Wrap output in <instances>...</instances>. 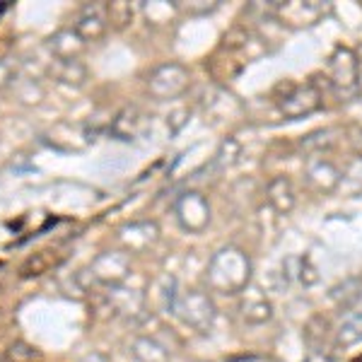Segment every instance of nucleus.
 <instances>
[{"mask_svg":"<svg viewBox=\"0 0 362 362\" xmlns=\"http://www.w3.org/2000/svg\"><path fill=\"white\" fill-rule=\"evenodd\" d=\"M191 75L181 63H162L148 75V92L155 99H174L189 90Z\"/></svg>","mask_w":362,"mask_h":362,"instance_id":"obj_4","label":"nucleus"},{"mask_svg":"<svg viewBox=\"0 0 362 362\" xmlns=\"http://www.w3.org/2000/svg\"><path fill=\"white\" fill-rule=\"evenodd\" d=\"M131 353L138 362H169V350L165 346H160L155 338L148 336L136 338L131 346Z\"/></svg>","mask_w":362,"mask_h":362,"instance_id":"obj_16","label":"nucleus"},{"mask_svg":"<svg viewBox=\"0 0 362 362\" xmlns=\"http://www.w3.org/2000/svg\"><path fill=\"white\" fill-rule=\"evenodd\" d=\"M305 172H307V181L317 191H321V194H331V191H336L341 186V169L331 160H326V157H317V155L309 157Z\"/></svg>","mask_w":362,"mask_h":362,"instance_id":"obj_9","label":"nucleus"},{"mask_svg":"<svg viewBox=\"0 0 362 362\" xmlns=\"http://www.w3.org/2000/svg\"><path fill=\"white\" fill-rule=\"evenodd\" d=\"M174 215L186 232H203L210 225V203L201 191H186L174 203Z\"/></svg>","mask_w":362,"mask_h":362,"instance_id":"obj_5","label":"nucleus"},{"mask_svg":"<svg viewBox=\"0 0 362 362\" xmlns=\"http://www.w3.org/2000/svg\"><path fill=\"white\" fill-rule=\"evenodd\" d=\"M10 80H15L13 70H10L8 63H0V87H5L10 83Z\"/></svg>","mask_w":362,"mask_h":362,"instance_id":"obj_30","label":"nucleus"},{"mask_svg":"<svg viewBox=\"0 0 362 362\" xmlns=\"http://www.w3.org/2000/svg\"><path fill=\"white\" fill-rule=\"evenodd\" d=\"M145 13L153 22H167L169 15L174 13V5H167V3H148L145 5Z\"/></svg>","mask_w":362,"mask_h":362,"instance_id":"obj_26","label":"nucleus"},{"mask_svg":"<svg viewBox=\"0 0 362 362\" xmlns=\"http://www.w3.org/2000/svg\"><path fill=\"white\" fill-rule=\"evenodd\" d=\"M143 119L145 116L138 112V109H126V112H121L119 116H116V121H114V133L116 131H121L124 126L126 128V133H124V140H133L140 133V128H143Z\"/></svg>","mask_w":362,"mask_h":362,"instance_id":"obj_22","label":"nucleus"},{"mask_svg":"<svg viewBox=\"0 0 362 362\" xmlns=\"http://www.w3.org/2000/svg\"><path fill=\"white\" fill-rule=\"evenodd\" d=\"M239 153H242V145L237 143L235 138H225L223 143H220L218 153H215V165L218 167H232L237 162Z\"/></svg>","mask_w":362,"mask_h":362,"instance_id":"obj_24","label":"nucleus"},{"mask_svg":"<svg viewBox=\"0 0 362 362\" xmlns=\"http://www.w3.org/2000/svg\"><path fill=\"white\" fill-rule=\"evenodd\" d=\"M305 362H334L329 348H309L305 355Z\"/></svg>","mask_w":362,"mask_h":362,"instance_id":"obj_27","label":"nucleus"},{"mask_svg":"<svg viewBox=\"0 0 362 362\" xmlns=\"http://www.w3.org/2000/svg\"><path fill=\"white\" fill-rule=\"evenodd\" d=\"M338 136H341L338 128H319V131L307 133V136L300 140V148L307 150V153H321V150L334 148Z\"/></svg>","mask_w":362,"mask_h":362,"instance_id":"obj_17","label":"nucleus"},{"mask_svg":"<svg viewBox=\"0 0 362 362\" xmlns=\"http://www.w3.org/2000/svg\"><path fill=\"white\" fill-rule=\"evenodd\" d=\"M109 300L114 302V309H119L121 314H131V317H136L140 309H143V295L136 293V290H124L119 285L112 290Z\"/></svg>","mask_w":362,"mask_h":362,"instance_id":"obj_20","label":"nucleus"},{"mask_svg":"<svg viewBox=\"0 0 362 362\" xmlns=\"http://www.w3.org/2000/svg\"><path fill=\"white\" fill-rule=\"evenodd\" d=\"M244 362H273L271 358H261V355H251V358H247Z\"/></svg>","mask_w":362,"mask_h":362,"instance_id":"obj_31","label":"nucleus"},{"mask_svg":"<svg viewBox=\"0 0 362 362\" xmlns=\"http://www.w3.org/2000/svg\"><path fill=\"white\" fill-rule=\"evenodd\" d=\"M208 288L223 295H237L251 283V259L239 247H223L215 251L206 271Z\"/></svg>","mask_w":362,"mask_h":362,"instance_id":"obj_1","label":"nucleus"},{"mask_svg":"<svg viewBox=\"0 0 362 362\" xmlns=\"http://www.w3.org/2000/svg\"><path fill=\"white\" fill-rule=\"evenodd\" d=\"M107 13H109V22H114V27H126L128 22L133 20V10L131 5L119 0V3H109L107 5Z\"/></svg>","mask_w":362,"mask_h":362,"instance_id":"obj_25","label":"nucleus"},{"mask_svg":"<svg viewBox=\"0 0 362 362\" xmlns=\"http://www.w3.org/2000/svg\"><path fill=\"white\" fill-rule=\"evenodd\" d=\"M300 280L305 285H314L319 280V276H317V271H314L312 266H309V261L307 259H302L300 261Z\"/></svg>","mask_w":362,"mask_h":362,"instance_id":"obj_28","label":"nucleus"},{"mask_svg":"<svg viewBox=\"0 0 362 362\" xmlns=\"http://www.w3.org/2000/svg\"><path fill=\"white\" fill-rule=\"evenodd\" d=\"M273 15H276L278 20L288 27H295V29L312 27L326 15V5L319 3V0H312V3H302V0H293V3H276L273 5Z\"/></svg>","mask_w":362,"mask_h":362,"instance_id":"obj_6","label":"nucleus"},{"mask_svg":"<svg viewBox=\"0 0 362 362\" xmlns=\"http://www.w3.org/2000/svg\"><path fill=\"white\" fill-rule=\"evenodd\" d=\"M92 278H97L104 285H121L131 273V259L124 251H104L90 266Z\"/></svg>","mask_w":362,"mask_h":362,"instance_id":"obj_7","label":"nucleus"},{"mask_svg":"<svg viewBox=\"0 0 362 362\" xmlns=\"http://www.w3.org/2000/svg\"><path fill=\"white\" fill-rule=\"evenodd\" d=\"M218 8V3H194V5H189V15H208V13H213V10Z\"/></svg>","mask_w":362,"mask_h":362,"instance_id":"obj_29","label":"nucleus"},{"mask_svg":"<svg viewBox=\"0 0 362 362\" xmlns=\"http://www.w3.org/2000/svg\"><path fill=\"white\" fill-rule=\"evenodd\" d=\"M271 312H273L271 302H268L266 297H254V300L244 302V307H242V314L249 324H264V321L271 319Z\"/></svg>","mask_w":362,"mask_h":362,"instance_id":"obj_23","label":"nucleus"},{"mask_svg":"<svg viewBox=\"0 0 362 362\" xmlns=\"http://www.w3.org/2000/svg\"><path fill=\"white\" fill-rule=\"evenodd\" d=\"M119 237L131 251H143L157 242L160 227L155 223H133V225H126L124 230L119 232Z\"/></svg>","mask_w":362,"mask_h":362,"instance_id":"obj_12","label":"nucleus"},{"mask_svg":"<svg viewBox=\"0 0 362 362\" xmlns=\"http://www.w3.org/2000/svg\"><path fill=\"white\" fill-rule=\"evenodd\" d=\"M172 314L184 321L186 326L196 331H208L215 321V302L213 297L208 293H201V290H186V293H179L177 295V302H174V309Z\"/></svg>","mask_w":362,"mask_h":362,"instance_id":"obj_3","label":"nucleus"},{"mask_svg":"<svg viewBox=\"0 0 362 362\" xmlns=\"http://www.w3.org/2000/svg\"><path fill=\"white\" fill-rule=\"evenodd\" d=\"M85 39L75 29H61L49 39V49L56 56V61H78V56L85 49Z\"/></svg>","mask_w":362,"mask_h":362,"instance_id":"obj_11","label":"nucleus"},{"mask_svg":"<svg viewBox=\"0 0 362 362\" xmlns=\"http://www.w3.org/2000/svg\"><path fill=\"white\" fill-rule=\"evenodd\" d=\"M107 25H109L107 3H92L83 8V13L78 17V25H75V32H78L85 42H97V39L104 37Z\"/></svg>","mask_w":362,"mask_h":362,"instance_id":"obj_10","label":"nucleus"},{"mask_svg":"<svg viewBox=\"0 0 362 362\" xmlns=\"http://www.w3.org/2000/svg\"><path fill=\"white\" fill-rule=\"evenodd\" d=\"M331 300L336 302L338 309H350L362 300V278L353 276L346 278L343 283H338L331 288Z\"/></svg>","mask_w":362,"mask_h":362,"instance_id":"obj_15","label":"nucleus"},{"mask_svg":"<svg viewBox=\"0 0 362 362\" xmlns=\"http://www.w3.org/2000/svg\"><path fill=\"white\" fill-rule=\"evenodd\" d=\"M329 80L336 97L341 102H350L360 95V58L348 46H338L329 61Z\"/></svg>","mask_w":362,"mask_h":362,"instance_id":"obj_2","label":"nucleus"},{"mask_svg":"<svg viewBox=\"0 0 362 362\" xmlns=\"http://www.w3.org/2000/svg\"><path fill=\"white\" fill-rule=\"evenodd\" d=\"M329 319L321 317V314H317V317H312L307 321L305 326V341L309 348H329Z\"/></svg>","mask_w":362,"mask_h":362,"instance_id":"obj_19","label":"nucleus"},{"mask_svg":"<svg viewBox=\"0 0 362 362\" xmlns=\"http://www.w3.org/2000/svg\"><path fill=\"white\" fill-rule=\"evenodd\" d=\"M51 73H54L61 83H68V85H83V80L87 78V70L80 61H54Z\"/></svg>","mask_w":362,"mask_h":362,"instance_id":"obj_21","label":"nucleus"},{"mask_svg":"<svg viewBox=\"0 0 362 362\" xmlns=\"http://www.w3.org/2000/svg\"><path fill=\"white\" fill-rule=\"evenodd\" d=\"M321 107V92L312 83L293 87L285 97H280V112L285 119H300L314 114Z\"/></svg>","mask_w":362,"mask_h":362,"instance_id":"obj_8","label":"nucleus"},{"mask_svg":"<svg viewBox=\"0 0 362 362\" xmlns=\"http://www.w3.org/2000/svg\"><path fill=\"white\" fill-rule=\"evenodd\" d=\"M266 194H268V203H271L278 213H290V210L295 208V186H293V181L288 177H283V174H278V177H273L268 181Z\"/></svg>","mask_w":362,"mask_h":362,"instance_id":"obj_13","label":"nucleus"},{"mask_svg":"<svg viewBox=\"0 0 362 362\" xmlns=\"http://www.w3.org/2000/svg\"><path fill=\"white\" fill-rule=\"evenodd\" d=\"M338 189L348 196L362 194V155H355L341 172V186Z\"/></svg>","mask_w":362,"mask_h":362,"instance_id":"obj_18","label":"nucleus"},{"mask_svg":"<svg viewBox=\"0 0 362 362\" xmlns=\"http://www.w3.org/2000/svg\"><path fill=\"white\" fill-rule=\"evenodd\" d=\"M334 343L338 348H350L362 343V312H350L338 324Z\"/></svg>","mask_w":362,"mask_h":362,"instance_id":"obj_14","label":"nucleus"}]
</instances>
